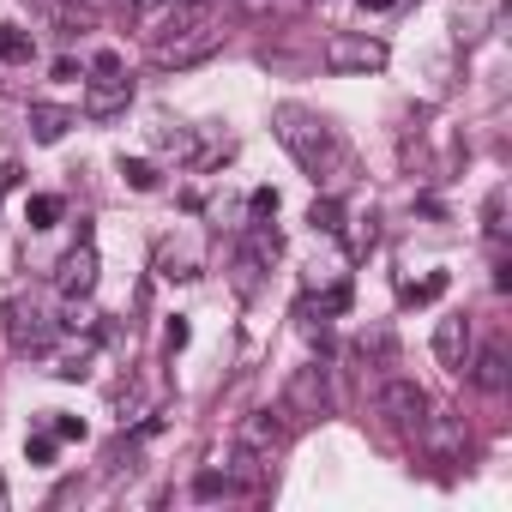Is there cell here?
I'll use <instances>...</instances> for the list:
<instances>
[{
	"label": "cell",
	"instance_id": "e0dca14e",
	"mask_svg": "<svg viewBox=\"0 0 512 512\" xmlns=\"http://www.w3.org/2000/svg\"><path fill=\"white\" fill-rule=\"evenodd\" d=\"M25 223H31V229H55V223H61V199H55V193H37V199L25 205Z\"/></svg>",
	"mask_w": 512,
	"mask_h": 512
},
{
	"label": "cell",
	"instance_id": "8fae6325",
	"mask_svg": "<svg viewBox=\"0 0 512 512\" xmlns=\"http://www.w3.org/2000/svg\"><path fill=\"white\" fill-rule=\"evenodd\" d=\"M73 121H79V115L61 109V103H31V139H37V145H61Z\"/></svg>",
	"mask_w": 512,
	"mask_h": 512
},
{
	"label": "cell",
	"instance_id": "2e32d148",
	"mask_svg": "<svg viewBox=\"0 0 512 512\" xmlns=\"http://www.w3.org/2000/svg\"><path fill=\"white\" fill-rule=\"evenodd\" d=\"M121 181L133 187V193H157V163H145V157H121Z\"/></svg>",
	"mask_w": 512,
	"mask_h": 512
},
{
	"label": "cell",
	"instance_id": "d4e9b609",
	"mask_svg": "<svg viewBox=\"0 0 512 512\" xmlns=\"http://www.w3.org/2000/svg\"><path fill=\"white\" fill-rule=\"evenodd\" d=\"M55 446H61L55 434H31V440H25V458H31V464H55Z\"/></svg>",
	"mask_w": 512,
	"mask_h": 512
},
{
	"label": "cell",
	"instance_id": "484cf974",
	"mask_svg": "<svg viewBox=\"0 0 512 512\" xmlns=\"http://www.w3.org/2000/svg\"><path fill=\"white\" fill-rule=\"evenodd\" d=\"M344 308H350V278H338V284L320 296V314H344Z\"/></svg>",
	"mask_w": 512,
	"mask_h": 512
},
{
	"label": "cell",
	"instance_id": "f546056e",
	"mask_svg": "<svg viewBox=\"0 0 512 512\" xmlns=\"http://www.w3.org/2000/svg\"><path fill=\"white\" fill-rule=\"evenodd\" d=\"M7 187H19V163H0V193Z\"/></svg>",
	"mask_w": 512,
	"mask_h": 512
},
{
	"label": "cell",
	"instance_id": "8992f818",
	"mask_svg": "<svg viewBox=\"0 0 512 512\" xmlns=\"http://www.w3.org/2000/svg\"><path fill=\"white\" fill-rule=\"evenodd\" d=\"M380 416L398 422V428H422V416H428V392H422L416 380L392 374V380L380 386Z\"/></svg>",
	"mask_w": 512,
	"mask_h": 512
},
{
	"label": "cell",
	"instance_id": "30bf717a",
	"mask_svg": "<svg viewBox=\"0 0 512 512\" xmlns=\"http://www.w3.org/2000/svg\"><path fill=\"white\" fill-rule=\"evenodd\" d=\"M422 434H428L434 458H464V422H458V416H446V410H434V404H428Z\"/></svg>",
	"mask_w": 512,
	"mask_h": 512
},
{
	"label": "cell",
	"instance_id": "3957f363",
	"mask_svg": "<svg viewBox=\"0 0 512 512\" xmlns=\"http://www.w3.org/2000/svg\"><path fill=\"white\" fill-rule=\"evenodd\" d=\"M392 61V49L380 43V37H368V31H338L332 43H326V73H338V79H350V73H380Z\"/></svg>",
	"mask_w": 512,
	"mask_h": 512
},
{
	"label": "cell",
	"instance_id": "f1b7e54d",
	"mask_svg": "<svg viewBox=\"0 0 512 512\" xmlns=\"http://www.w3.org/2000/svg\"><path fill=\"white\" fill-rule=\"evenodd\" d=\"M187 338H193V326H187V320H181V314H175V320H169V326H163V344H169V350H181V344H187Z\"/></svg>",
	"mask_w": 512,
	"mask_h": 512
},
{
	"label": "cell",
	"instance_id": "6da1fadb",
	"mask_svg": "<svg viewBox=\"0 0 512 512\" xmlns=\"http://www.w3.org/2000/svg\"><path fill=\"white\" fill-rule=\"evenodd\" d=\"M272 133H278V145L320 181H344L350 175V151H344V139H338V127L326 121V115H314V109H302V103H278L272 109Z\"/></svg>",
	"mask_w": 512,
	"mask_h": 512
},
{
	"label": "cell",
	"instance_id": "cb8c5ba5",
	"mask_svg": "<svg viewBox=\"0 0 512 512\" xmlns=\"http://www.w3.org/2000/svg\"><path fill=\"white\" fill-rule=\"evenodd\" d=\"M223 488H229V470H199V476H193V494H199V500H217Z\"/></svg>",
	"mask_w": 512,
	"mask_h": 512
},
{
	"label": "cell",
	"instance_id": "277c9868",
	"mask_svg": "<svg viewBox=\"0 0 512 512\" xmlns=\"http://www.w3.org/2000/svg\"><path fill=\"white\" fill-rule=\"evenodd\" d=\"M290 446V422L284 416H272V410H247L241 422H235V452H253V458H278Z\"/></svg>",
	"mask_w": 512,
	"mask_h": 512
},
{
	"label": "cell",
	"instance_id": "44dd1931",
	"mask_svg": "<svg viewBox=\"0 0 512 512\" xmlns=\"http://www.w3.org/2000/svg\"><path fill=\"white\" fill-rule=\"evenodd\" d=\"M434 296H446V272H434L422 284H404V302H434Z\"/></svg>",
	"mask_w": 512,
	"mask_h": 512
},
{
	"label": "cell",
	"instance_id": "9c48e42d",
	"mask_svg": "<svg viewBox=\"0 0 512 512\" xmlns=\"http://www.w3.org/2000/svg\"><path fill=\"white\" fill-rule=\"evenodd\" d=\"M434 356H440L446 374H464V368H470V320H464V314L434 320Z\"/></svg>",
	"mask_w": 512,
	"mask_h": 512
},
{
	"label": "cell",
	"instance_id": "83f0119b",
	"mask_svg": "<svg viewBox=\"0 0 512 512\" xmlns=\"http://www.w3.org/2000/svg\"><path fill=\"white\" fill-rule=\"evenodd\" d=\"M91 73H127V61H121L115 49H97V55H91Z\"/></svg>",
	"mask_w": 512,
	"mask_h": 512
},
{
	"label": "cell",
	"instance_id": "7402d4cb",
	"mask_svg": "<svg viewBox=\"0 0 512 512\" xmlns=\"http://www.w3.org/2000/svg\"><path fill=\"white\" fill-rule=\"evenodd\" d=\"M67 326H73V332H97V314H91L85 296H67Z\"/></svg>",
	"mask_w": 512,
	"mask_h": 512
},
{
	"label": "cell",
	"instance_id": "ac0fdd59",
	"mask_svg": "<svg viewBox=\"0 0 512 512\" xmlns=\"http://www.w3.org/2000/svg\"><path fill=\"white\" fill-rule=\"evenodd\" d=\"M482 229H488L494 241H506V187L488 193V205H482Z\"/></svg>",
	"mask_w": 512,
	"mask_h": 512
},
{
	"label": "cell",
	"instance_id": "4fadbf2b",
	"mask_svg": "<svg viewBox=\"0 0 512 512\" xmlns=\"http://www.w3.org/2000/svg\"><path fill=\"white\" fill-rule=\"evenodd\" d=\"M0 61H7V67H31V61H37V43H31V31H19V25H0Z\"/></svg>",
	"mask_w": 512,
	"mask_h": 512
},
{
	"label": "cell",
	"instance_id": "d6a6232c",
	"mask_svg": "<svg viewBox=\"0 0 512 512\" xmlns=\"http://www.w3.org/2000/svg\"><path fill=\"white\" fill-rule=\"evenodd\" d=\"M0 512H7V482H0Z\"/></svg>",
	"mask_w": 512,
	"mask_h": 512
},
{
	"label": "cell",
	"instance_id": "9a60e30c",
	"mask_svg": "<svg viewBox=\"0 0 512 512\" xmlns=\"http://www.w3.org/2000/svg\"><path fill=\"white\" fill-rule=\"evenodd\" d=\"M308 229H314V235H338V229H344V205H338L332 193H320V199L308 205Z\"/></svg>",
	"mask_w": 512,
	"mask_h": 512
},
{
	"label": "cell",
	"instance_id": "7c38bea8",
	"mask_svg": "<svg viewBox=\"0 0 512 512\" xmlns=\"http://www.w3.org/2000/svg\"><path fill=\"white\" fill-rule=\"evenodd\" d=\"M7 326H13V344L19 350H49L55 344V326H49V314H7Z\"/></svg>",
	"mask_w": 512,
	"mask_h": 512
},
{
	"label": "cell",
	"instance_id": "7a4b0ae2",
	"mask_svg": "<svg viewBox=\"0 0 512 512\" xmlns=\"http://www.w3.org/2000/svg\"><path fill=\"white\" fill-rule=\"evenodd\" d=\"M284 416H296V422L332 416V368H326V362H302V368L284 380Z\"/></svg>",
	"mask_w": 512,
	"mask_h": 512
},
{
	"label": "cell",
	"instance_id": "4316f807",
	"mask_svg": "<svg viewBox=\"0 0 512 512\" xmlns=\"http://www.w3.org/2000/svg\"><path fill=\"white\" fill-rule=\"evenodd\" d=\"M49 434H55V440H85V422H79V416H55Z\"/></svg>",
	"mask_w": 512,
	"mask_h": 512
},
{
	"label": "cell",
	"instance_id": "4dcf8cb0",
	"mask_svg": "<svg viewBox=\"0 0 512 512\" xmlns=\"http://www.w3.org/2000/svg\"><path fill=\"white\" fill-rule=\"evenodd\" d=\"M386 7H398V0H362V13H386Z\"/></svg>",
	"mask_w": 512,
	"mask_h": 512
},
{
	"label": "cell",
	"instance_id": "5b68a950",
	"mask_svg": "<svg viewBox=\"0 0 512 512\" xmlns=\"http://www.w3.org/2000/svg\"><path fill=\"white\" fill-rule=\"evenodd\" d=\"M223 31L217 25H199V31H181V37H151V61L157 67H199L205 55H217Z\"/></svg>",
	"mask_w": 512,
	"mask_h": 512
},
{
	"label": "cell",
	"instance_id": "52a82bcc",
	"mask_svg": "<svg viewBox=\"0 0 512 512\" xmlns=\"http://www.w3.org/2000/svg\"><path fill=\"white\" fill-rule=\"evenodd\" d=\"M127 103H133L127 73H91V85H85V115L91 121H115V115H127Z\"/></svg>",
	"mask_w": 512,
	"mask_h": 512
},
{
	"label": "cell",
	"instance_id": "1f68e13d",
	"mask_svg": "<svg viewBox=\"0 0 512 512\" xmlns=\"http://www.w3.org/2000/svg\"><path fill=\"white\" fill-rule=\"evenodd\" d=\"M127 7H163V0H127Z\"/></svg>",
	"mask_w": 512,
	"mask_h": 512
},
{
	"label": "cell",
	"instance_id": "ba28073f",
	"mask_svg": "<svg viewBox=\"0 0 512 512\" xmlns=\"http://www.w3.org/2000/svg\"><path fill=\"white\" fill-rule=\"evenodd\" d=\"M97 272H103L97 247H91V241H79L67 260L55 266V290H61V296H91V290H97Z\"/></svg>",
	"mask_w": 512,
	"mask_h": 512
},
{
	"label": "cell",
	"instance_id": "ffe728a7",
	"mask_svg": "<svg viewBox=\"0 0 512 512\" xmlns=\"http://www.w3.org/2000/svg\"><path fill=\"white\" fill-rule=\"evenodd\" d=\"M247 211H253V223H260V217H278V187H253V193H247Z\"/></svg>",
	"mask_w": 512,
	"mask_h": 512
},
{
	"label": "cell",
	"instance_id": "5bb4252c",
	"mask_svg": "<svg viewBox=\"0 0 512 512\" xmlns=\"http://www.w3.org/2000/svg\"><path fill=\"white\" fill-rule=\"evenodd\" d=\"M470 374H476V386H482V392H500V386H506V350H500V344H488V350L476 356V368H470Z\"/></svg>",
	"mask_w": 512,
	"mask_h": 512
},
{
	"label": "cell",
	"instance_id": "603a6c76",
	"mask_svg": "<svg viewBox=\"0 0 512 512\" xmlns=\"http://www.w3.org/2000/svg\"><path fill=\"white\" fill-rule=\"evenodd\" d=\"M85 362H91V344H79L73 356H61V362H55V374H61V380H85V374H91Z\"/></svg>",
	"mask_w": 512,
	"mask_h": 512
},
{
	"label": "cell",
	"instance_id": "d6986e66",
	"mask_svg": "<svg viewBox=\"0 0 512 512\" xmlns=\"http://www.w3.org/2000/svg\"><path fill=\"white\" fill-rule=\"evenodd\" d=\"M302 338H308L314 350H332V314H314V308H302Z\"/></svg>",
	"mask_w": 512,
	"mask_h": 512
}]
</instances>
